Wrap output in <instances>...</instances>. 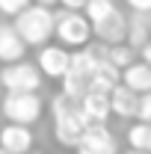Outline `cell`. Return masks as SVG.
<instances>
[{
    "label": "cell",
    "mask_w": 151,
    "mask_h": 154,
    "mask_svg": "<svg viewBox=\"0 0 151 154\" xmlns=\"http://www.w3.org/2000/svg\"><path fill=\"white\" fill-rule=\"evenodd\" d=\"M119 83H122V68H119V65H113L110 59L104 57L101 62H98L95 74H92V89H101V92H113Z\"/></svg>",
    "instance_id": "5bb4252c"
},
{
    "label": "cell",
    "mask_w": 151,
    "mask_h": 154,
    "mask_svg": "<svg viewBox=\"0 0 151 154\" xmlns=\"http://www.w3.org/2000/svg\"><path fill=\"white\" fill-rule=\"evenodd\" d=\"M128 154H151V151H139V148H131Z\"/></svg>",
    "instance_id": "d4e9b609"
},
{
    "label": "cell",
    "mask_w": 151,
    "mask_h": 154,
    "mask_svg": "<svg viewBox=\"0 0 151 154\" xmlns=\"http://www.w3.org/2000/svg\"><path fill=\"white\" fill-rule=\"evenodd\" d=\"M113 9H116V3H113V0H86V9H83V12H86V18L95 24V21L107 18Z\"/></svg>",
    "instance_id": "2e32d148"
},
{
    "label": "cell",
    "mask_w": 151,
    "mask_h": 154,
    "mask_svg": "<svg viewBox=\"0 0 151 154\" xmlns=\"http://www.w3.org/2000/svg\"><path fill=\"white\" fill-rule=\"evenodd\" d=\"M139 54H142V59H145V62H151V38L142 45V48H139Z\"/></svg>",
    "instance_id": "603a6c76"
},
{
    "label": "cell",
    "mask_w": 151,
    "mask_h": 154,
    "mask_svg": "<svg viewBox=\"0 0 151 154\" xmlns=\"http://www.w3.org/2000/svg\"><path fill=\"white\" fill-rule=\"evenodd\" d=\"M3 116L18 125H33L42 116V101L36 92H6L3 95Z\"/></svg>",
    "instance_id": "5b68a950"
},
{
    "label": "cell",
    "mask_w": 151,
    "mask_h": 154,
    "mask_svg": "<svg viewBox=\"0 0 151 154\" xmlns=\"http://www.w3.org/2000/svg\"><path fill=\"white\" fill-rule=\"evenodd\" d=\"M24 154H33V151H24Z\"/></svg>",
    "instance_id": "4316f807"
},
{
    "label": "cell",
    "mask_w": 151,
    "mask_h": 154,
    "mask_svg": "<svg viewBox=\"0 0 151 154\" xmlns=\"http://www.w3.org/2000/svg\"><path fill=\"white\" fill-rule=\"evenodd\" d=\"M68 65H71V54L65 51V45H42V54H39L42 74L62 80L65 71H68Z\"/></svg>",
    "instance_id": "52a82bcc"
},
{
    "label": "cell",
    "mask_w": 151,
    "mask_h": 154,
    "mask_svg": "<svg viewBox=\"0 0 151 154\" xmlns=\"http://www.w3.org/2000/svg\"><path fill=\"white\" fill-rule=\"evenodd\" d=\"M36 3H42V6H54V3H59V0H36Z\"/></svg>",
    "instance_id": "cb8c5ba5"
},
{
    "label": "cell",
    "mask_w": 151,
    "mask_h": 154,
    "mask_svg": "<svg viewBox=\"0 0 151 154\" xmlns=\"http://www.w3.org/2000/svg\"><path fill=\"white\" fill-rule=\"evenodd\" d=\"M92 30H95V36L101 38L104 45H119V42L128 38V21H125V15H122L119 9H113L107 18L95 21Z\"/></svg>",
    "instance_id": "ba28073f"
},
{
    "label": "cell",
    "mask_w": 151,
    "mask_h": 154,
    "mask_svg": "<svg viewBox=\"0 0 151 154\" xmlns=\"http://www.w3.org/2000/svg\"><path fill=\"white\" fill-rule=\"evenodd\" d=\"M24 48H27V42L21 38L15 24H0V59L3 62H18L24 57Z\"/></svg>",
    "instance_id": "30bf717a"
},
{
    "label": "cell",
    "mask_w": 151,
    "mask_h": 154,
    "mask_svg": "<svg viewBox=\"0 0 151 154\" xmlns=\"http://www.w3.org/2000/svg\"><path fill=\"white\" fill-rule=\"evenodd\" d=\"M122 83L131 86L133 92H151V62H131L122 68Z\"/></svg>",
    "instance_id": "4fadbf2b"
},
{
    "label": "cell",
    "mask_w": 151,
    "mask_h": 154,
    "mask_svg": "<svg viewBox=\"0 0 151 154\" xmlns=\"http://www.w3.org/2000/svg\"><path fill=\"white\" fill-rule=\"evenodd\" d=\"M128 142L131 148H139V151H151V122H142L128 128Z\"/></svg>",
    "instance_id": "9a60e30c"
},
{
    "label": "cell",
    "mask_w": 151,
    "mask_h": 154,
    "mask_svg": "<svg viewBox=\"0 0 151 154\" xmlns=\"http://www.w3.org/2000/svg\"><path fill=\"white\" fill-rule=\"evenodd\" d=\"M59 3H62V9H74V12L86 9V0H59Z\"/></svg>",
    "instance_id": "7402d4cb"
},
{
    "label": "cell",
    "mask_w": 151,
    "mask_h": 154,
    "mask_svg": "<svg viewBox=\"0 0 151 154\" xmlns=\"http://www.w3.org/2000/svg\"><path fill=\"white\" fill-rule=\"evenodd\" d=\"M0 145L9 154H24L33 148V131L27 125H18V122H9L3 131H0Z\"/></svg>",
    "instance_id": "9c48e42d"
},
{
    "label": "cell",
    "mask_w": 151,
    "mask_h": 154,
    "mask_svg": "<svg viewBox=\"0 0 151 154\" xmlns=\"http://www.w3.org/2000/svg\"><path fill=\"white\" fill-rule=\"evenodd\" d=\"M92 21L86 15H80L74 9H62L57 15V36H59V45L65 48H83L89 36H92Z\"/></svg>",
    "instance_id": "3957f363"
},
{
    "label": "cell",
    "mask_w": 151,
    "mask_h": 154,
    "mask_svg": "<svg viewBox=\"0 0 151 154\" xmlns=\"http://www.w3.org/2000/svg\"><path fill=\"white\" fill-rule=\"evenodd\" d=\"M80 107L89 122H107V116L113 113L110 107V92H101V89H89L86 95L80 98Z\"/></svg>",
    "instance_id": "7c38bea8"
},
{
    "label": "cell",
    "mask_w": 151,
    "mask_h": 154,
    "mask_svg": "<svg viewBox=\"0 0 151 154\" xmlns=\"http://www.w3.org/2000/svg\"><path fill=\"white\" fill-rule=\"evenodd\" d=\"M15 30L27 45H48V38L57 36V15L48 6H27L15 15Z\"/></svg>",
    "instance_id": "7a4b0ae2"
},
{
    "label": "cell",
    "mask_w": 151,
    "mask_h": 154,
    "mask_svg": "<svg viewBox=\"0 0 151 154\" xmlns=\"http://www.w3.org/2000/svg\"><path fill=\"white\" fill-rule=\"evenodd\" d=\"M128 6H131L136 15H142V12H151V0H128Z\"/></svg>",
    "instance_id": "44dd1931"
},
{
    "label": "cell",
    "mask_w": 151,
    "mask_h": 154,
    "mask_svg": "<svg viewBox=\"0 0 151 154\" xmlns=\"http://www.w3.org/2000/svg\"><path fill=\"white\" fill-rule=\"evenodd\" d=\"M77 154H116V136L104 122H92L77 142Z\"/></svg>",
    "instance_id": "8992f818"
},
{
    "label": "cell",
    "mask_w": 151,
    "mask_h": 154,
    "mask_svg": "<svg viewBox=\"0 0 151 154\" xmlns=\"http://www.w3.org/2000/svg\"><path fill=\"white\" fill-rule=\"evenodd\" d=\"M0 154H9V151H6V148H3V145H0Z\"/></svg>",
    "instance_id": "484cf974"
},
{
    "label": "cell",
    "mask_w": 151,
    "mask_h": 154,
    "mask_svg": "<svg viewBox=\"0 0 151 154\" xmlns=\"http://www.w3.org/2000/svg\"><path fill=\"white\" fill-rule=\"evenodd\" d=\"M128 38H131V48H142L148 42V27H145L142 18H131V24H128Z\"/></svg>",
    "instance_id": "e0dca14e"
},
{
    "label": "cell",
    "mask_w": 151,
    "mask_h": 154,
    "mask_svg": "<svg viewBox=\"0 0 151 154\" xmlns=\"http://www.w3.org/2000/svg\"><path fill=\"white\" fill-rule=\"evenodd\" d=\"M139 119L142 122H151V92H142V98H139Z\"/></svg>",
    "instance_id": "ffe728a7"
},
{
    "label": "cell",
    "mask_w": 151,
    "mask_h": 154,
    "mask_svg": "<svg viewBox=\"0 0 151 154\" xmlns=\"http://www.w3.org/2000/svg\"><path fill=\"white\" fill-rule=\"evenodd\" d=\"M110 107H113L116 116H122V119H133V116L139 113V92H133L131 86L119 83L113 92H110Z\"/></svg>",
    "instance_id": "8fae6325"
},
{
    "label": "cell",
    "mask_w": 151,
    "mask_h": 154,
    "mask_svg": "<svg viewBox=\"0 0 151 154\" xmlns=\"http://www.w3.org/2000/svg\"><path fill=\"white\" fill-rule=\"evenodd\" d=\"M51 116H54V134H57V139L62 145H71V148H77L80 136L86 134V128L92 125L86 119V113H83L80 101L65 95V92H59L51 101Z\"/></svg>",
    "instance_id": "6da1fadb"
},
{
    "label": "cell",
    "mask_w": 151,
    "mask_h": 154,
    "mask_svg": "<svg viewBox=\"0 0 151 154\" xmlns=\"http://www.w3.org/2000/svg\"><path fill=\"white\" fill-rule=\"evenodd\" d=\"M107 59L113 62V65H119V68H125V65H131L133 62V48H128V45H113L110 51H107Z\"/></svg>",
    "instance_id": "ac0fdd59"
},
{
    "label": "cell",
    "mask_w": 151,
    "mask_h": 154,
    "mask_svg": "<svg viewBox=\"0 0 151 154\" xmlns=\"http://www.w3.org/2000/svg\"><path fill=\"white\" fill-rule=\"evenodd\" d=\"M0 83L6 92H39L42 86V68L30 62H6V68L0 71Z\"/></svg>",
    "instance_id": "277c9868"
},
{
    "label": "cell",
    "mask_w": 151,
    "mask_h": 154,
    "mask_svg": "<svg viewBox=\"0 0 151 154\" xmlns=\"http://www.w3.org/2000/svg\"><path fill=\"white\" fill-rule=\"evenodd\" d=\"M30 6V0H0V12L3 15H9V18H15L18 12H24Z\"/></svg>",
    "instance_id": "d6986e66"
}]
</instances>
